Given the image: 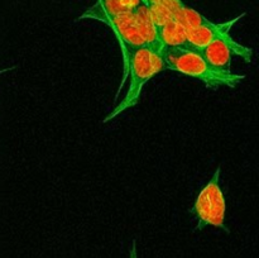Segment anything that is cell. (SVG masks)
Instances as JSON below:
<instances>
[{
    "label": "cell",
    "instance_id": "6da1fadb",
    "mask_svg": "<svg viewBox=\"0 0 259 258\" xmlns=\"http://www.w3.org/2000/svg\"><path fill=\"white\" fill-rule=\"evenodd\" d=\"M161 45H144L141 47L129 50L124 57V75L123 81L116 93V98L120 94L126 78L129 80L128 90L120 103L105 116L103 123L111 121L128 109L133 108L139 103L144 85L156 75L166 70V65L162 58Z\"/></svg>",
    "mask_w": 259,
    "mask_h": 258
},
{
    "label": "cell",
    "instance_id": "7a4b0ae2",
    "mask_svg": "<svg viewBox=\"0 0 259 258\" xmlns=\"http://www.w3.org/2000/svg\"><path fill=\"white\" fill-rule=\"evenodd\" d=\"M161 55L166 70L176 71L182 75L197 78L211 90H217L220 86L234 89L245 78L243 73L215 70L202 58L199 51L191 47H162Z\"/></svg>",
    "mask_w": 259,
    "mask_h": 258
},
{
    "label": "cell",
    "instance_id": "3957f363",
    "mask_svg": "<svg viewBox=\"0 0 259 258\" xmlns=\"http://www.w3.org/2000/svg\"><path fill=\"white\" fill-rule=\"evenodd\" d=\"M220 174L222 169L218 167L209 182L199 192L190 210L197 222L195 230H201L207 225H211L229 233V229L225 225L227 201L220 186Z\"/></svg>",
    "mask_w": 259,
    "mask_h": 258
},
{
    "label": "cell",
    "instance_id": "277c9868",
    "mask_svg": "<svg viewBox=\"0 0 259 258\" xmlns=\"http://www.w3.org/2000/svg\"><path fill=\"white\" fill-rule=\"evenodd\" d=\"M199 53L212 68L224 72H232L233 56H239L243 61L250 63L253 57V50L249 47L240 45L227 34L219 39L212 40L205 47L200 48Z\"/></svg>",
    "mask_w": 259,
    "mask_h": 258
},
{
    "label": "cell",
    "instance_id": "5b68a950",
    "mask_svg": "<svg viewBox=\"0 0 259 258\" xmlns=\"http://www.w3.org/2000/svg\"><path fill=\"white\" fill-rule=\"evenodd\" d=\"M105 24H108L115 33L121 52H123V57H125L129 50L147 45L139 32L133 12L121 13L115 17H111L110 19L106 20Z\"/></svg>",
    "mask_w": 259,
    "mask_h": 258
},
{
    "label": "cell",
    "instance_id": "8992f818",
    "mask_svg": "<svg viewBox=\"0 0 259 258\" xmlns=\"http://www.w3.org/2000/svg\"><path fill=\"white\" fill-rule=\"evenodd\" d=\"M244 15L245 13H242L238 17L233 18V19L224 23H214L209 20V22L200 25V27L192 28V29H186L187 42H189L190 47L199 51L200 48L205 47L209 43H211L212 40L219 39V38L224 37V35L230 34V29L233 28V25L237 22H239Z\"/></svg>",
    "mask_w": 259,
    "mask_h": 258
},
{
    "label": "cell",
    "instance_id": "52a82bcc",
    "mask_svg": "<svg viewBox=\"0 0 259 258\" xmlns=\"http://www.w3.org/2000/svg\"><path fill=\"white\" fill-rule=\"evenodd\" d=\"M141 3L142 0H98L96 4L86 10L78 19H96L106 23L111 17L133 12Z\"/></svg>",
    "mask_w": 259,
    "mask_h": 258
},
{
    "label": "cell",
    "instance_id": "ba28073f",
    "mask_svg": "<svg viewBox=\"0 0 259 258\" xmlns=\"http://www.w3.org/2000/svg\"><path fill=\"white\" fill-rule=\"evenodd\" d=\"M157 39L163 47H190L186 28L175 19L157 27Z\"/></svg>",
    "mask_w": 259,
    "mask_h": 258
},
{
    "label": "cell",
    "instance_id": "9c48e42d",
    "mask_svg": "<svg viewBox=\"0 0 259 258\" xmlns=\"http://www.w3.org/2000/svg\"><path fill=\"white\" fill-rule=\"evenodd\" d=\"M133 13L134 17H136L139 32H141L142 37L144 38L147 45H161V43L158 42V39H157V27L156 24H154L153 20H152L146 5H144L143 3H141V4L133 10Z\"/></svg>",
    "mask_w": 259,
    "mask_h": 258
},
{
    "label": "cell",
    "instance_id": "30bf717a",
    "mask_svg": "<svg viewBox=\"0 0 259 258\" xmlns=\"http://www.w3.org/2000/svg\"><path fill=\"white\" fill-rule=\"evenodd\" d=\"M174 19L176 22H179L182 27H185L186 29H192V28H197L200 25L205 24V23L209 22L206 17H204L202 14H200L199 12H196L192 8L186 7V5H182L174 15Z\"/></svg>",
    "mask_w": 259,
    "mask_h": 258
},
{
    "label": "cell",
    "instance_id": "8fae6325",
    "mask_svg": "<svg viewBox=\"0 0 259 258\" xmlns=\"http://www.w3.org/2000/svg\"><path fill=\"white\" fill-rule=\"evenodd\" d=\"M144 5L148 9L149 15H151L152 20L154 22L156 27L164 24V23L169 22L171 19H174L171 12L167 9L164 5H162L161 3L157 2V0H142Z\"/></svg>",
    "mask_w": 259,
    "mask_h": 258
},
{
    "label": "cell",
    "instance_id": "7c38bea8",
    "mask_svg": "<svg viewBox=\"0 0 259 258\" xmlns=\"http://www.w3.org/2000/svg\"><path fill=\"white\" fill-rule=\"evenodd\" d=\"M157 2L161 3L162 5H164V7L171 12L172 15H174L175 13H176L177 10L184 5V3H182L181 0H157Z\"/></svg>",
    "mask_w": 259,
    "mask_h": 258
},
{
    "label": "cell",
    "instance_id": "4fadbf2b",
    "mask_svg": "<svg viewBox=\"0 0 259 258\" xmlns=\"http://www.w3.org/2000/svg\"><path fill=\"white\" fill-rule=\"evenodd\" d=\"M131 258H138V254H137V245H136V240H133V243H132Z\"/></svg>",
    "mask_w": 259,
    "mask_h": 258
},
{
    "label": "cell",
    "instance_id": "5bb4252c",
    "mask_svg": "<svg viewBox=\"0 0 259 258\" xmlns=\"http://www.w3.org/2000/svg\"><path fill=\"white\" fill-rule=\"evenodd\" d=\"M14 68H15V66H13V67L3 68V70H0V75H2V73H4V72H8V71H10V70H14Z\"/></svg>",
    "mask_w": 259,
    "mask_h": 258
}]
</instances>
